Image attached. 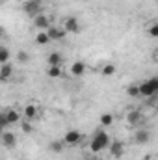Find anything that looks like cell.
<instances>
[{"label": "cell", "mask_w": 158, "mask_h": 160, "mask_svg": "<svg viewBox=\"0 0 158 160\" xmlns=\"http://www.w3.org/2000/svg\"><path fill=\"white\" fill-rule=\"evenodd\" d=\"M6 127H9V125H7V121H6V116H4V112H0V134H2V130H4Z\"/></svg>", "instance_id": "cell-26"}, {"label": "cell", "mask_w": 158, "mask_h": 160, "mask_svg": "<svg viewBox=\"0 0 158 160\" xmlns=\"http://www.w3.org/2000/svg\"><path fill=\"white\" fill-rule=\"evenodd\" d=\"M101 73H102V77H114L117 73V65L116 63H104L101 67Z\"/></svg>", "instance_id": "cell-17"}, {"label": "cell", "mask_w": 158, "mask_h": 160, "mask_svg": "<svg viewBox=\"0 0 158 160\" xmlns=\"http://www.w3.org/2000/svg\"><path fill=\"white\" fill-rule=\"evenodd\" d=\"M62 65H48L47 67V77L48 78H60L62 77Z\"/></svg>", "instance_id": "cell-18"}, {"label": "cell", "mask_w": 158, "mask_h": 160, "mask_svg": "<svg viewBox=\"0 0 158 160\" xmlns=\"http://www.w3.org/2000/svg\"><path fill=\"white\" fill-rule=\"evenodd\" d=\"M0 142H2V145L4 147H7V149H11V147H15V143H17V136L13 134V132H2L0 134Z\"/></svg>", "instance_id": "cell-12"}, {"label": "cell", "mask_w": 158, "mask_h": 160, "mask_svg": "<svg viewBox=\"0 0 158 160\" xmlns=\"http://www.w3.org/2000/svg\"><path fill=\"white\" fill-rule=\"evenodd\" d=\"M4 116H6L7 125H15V123H19V121H21V112H19V110H15V108L6 110V112H4Z\"/></svg>", "instance_id": "cell-15"}, {"label": "cell", "mask_w": 158, "mask_h": 160, "mask_svg": "<svg viewBox=\"0 0 158 160\" xmlns=\"http://www.w3.org/2000/svg\"><path fill=\"white\" fill-rule=\"evenodd\" d=\"M110 136H108V132H104V130H97L95 134H93V138H91V142H89V151L93 153V155H97V153H101V151H104L108 145H110Z\"/></svg>", "instance_id": "cell-1"}, {"label": "cell", "mask_w": 158, "mask_h": 160, "mask_svg": "<svg viewBox=\"0 0 158 160\" xmlns=\"http://www.w3.org/2000/svg\"><path fill=\"white\" fill-rule=\"evenodd\" d=\"M48 43H50V39H48L47 32H39V34L36 36V45H39V47H43V45H48Z\"/></svg>", "instance_id": "cell-22"}, {"label": "cell", "mask_w": 158, "mask_h": 160, "mask_svg": "<svg viewBox=\"0 0 158 160\" xmlns=\"http://www.w3.org/2000/svg\"><path fill=\"white\" fill-rule=\"evenodd\" d=\"M86 160H101L99 157H89V158H86Z\"/></svg>", "instance_id": "cell-28"}, {"label": "cell", "mask_w": 158, "mask_h": 160, "mask_svg": "<svg viewBox=\"0 0 158 160\" xmlns=\"http://www.w3.org/2000/svg\"><path fill=\"white\" fill-rule=\"evenodd\" d=\"M138 91H140V97H143V99H149V97L156 95L158 93V77H151L145 82H140L138 84Z\"/></svg>", "instance_id": "cell-2"}, {"label": "cell", "mask_w": 158, "mask_h": 160, "mask_svg": "<svg viewBox=\"0 0 158 160\" xmlns=\"http://www.w3.org/2000/svg\"><path fill=\"white\" fill-rule=\"evenodd\" d=\"M13 77V65L7 62V63H2L0 65V82H7V80Z\"/></svg>", "instance_id": "cell-14"}, {"label": "cell", "mask_w": 158, "mask_h": 160, "mask_svg": "<svg viewBox=\"0 0 158 160\" xmlns=\"http://www.w3.org/2000/svg\"><path fill=\"white\" fill-rule=\"evenodd\" d=\"M45 32H47V36H48V39L50 41H62L65 36H67L65 30H63L62 26H52V24H50Z\"/></svg>", "instance_id": "cell-5"}, {"label": "cell", "mask_w": 158, "mask_h": 160, "mask_svg": "<svg viewBox=\"0 0 158 160\" xmlns=\"http://www.w3.org/2000/svg\"><path fill=\"white\" fill-rule=\"evenodd\" d=\"M71 75L73 77H84L86 75V71H87V65H86V62H82V60H77V62H73L71 63Z\"/></svg>", "instance_id": "cell-8"}, {"label": "cell", "mask_w": 158, "mask_h": 160, "mask_svg": "<svg viewBox=\"0 0 158 160\" xmlns=\"http://www.w3.org/2000/svg\"><path fill=\"white\" fill-rule=\"evenodd\" d=\"M110 155L114 157V158H121L123 157V153H125V145H123V142H119V140H114V142H110Z\"/></svg>", "instance_id": "cell-9"}, {"label": "cell", "mask_w": 158, "mask_h": 160, "mask_svg": "<svg viewBox=\"0 0 158 160\" xmlns=\"http://www.w3.org/2000/svg\"><path fill=\"white\" fill-rule=\"evenodd\" d=\"M2 36H4V30H2V26H0V38H2Z\"/></svg>", "instance_id": "cell-29"}, {"label": "cell", "mask_w": 158, "mask_h": 160, "mask_svg": "<svg viewBox=\"0 0 158 160\" xmlns=\"http://www.w3.org/2000/svg\"><path fill=\"white\" fill-rule=\"evenodd\" d=\"M126 95H128V97H132V99H138V97H140L138 84H132V86H128V88H126Z\"/></svg>", "instance_id": "cell-23"}, {"label": "cell", "mask_w": 158, "mask_h": 160, "mask_svg": "<svg viewBox=\"0 0 158 160\" xmlns=\"http://www.w3.org/2000/svg\"><path fill=\"white\" fill-rule=\"evenodd\" d=\"M141 121H143V116H141L140 110H128V114H126V123H128V127L140 125Z\"/></svg>", "instance_id": "cell-10"}, {"label": "cell", "mask_w": 158, "mask_h": 160, "mask_svg": "<svg viewBox=\"0 0 158 160\" xmlns=\"http://www.w3.org/2000/svg\"><path fill=\"white\" fill-rule=\"evenodd\" d=\"M28 60V54H24V52H19V62H26Z\"/></svg>", "instance_id": "cell-27"}, {"label": "cell", "mask_w": 158, "mask_h": 160, "mask_svg": "<svg viewBox=\"0 0 158 160\" xmlns=\"http://www.w3.org/2000/svg\"><path fill=\"white\" fill-rule=\"evenodd\" d=\"M9 60H11V52H9V48L0 47V65H2V63H7Z\"/></svg>", "instance_id": "cell-21"}, {"label": "cell", "mask_w": 158, "mask_h": 160, "mask_svg": "<svg viewBox=\"0 0 158 160\" xmlns=\"http://www.w3.org/2000/svg\"><path fill=\"white\" fill-rule=\"evenodd\" d=\"M48 147H50V151H52V153H56V155H60V153L63 151V147H65V143H63L62 140H56V142H52V143H50Z\"/></svg>", "instance_id": "cell-20"}, {"label": "cell", "mask_w": 158, "mask_h": 160, "mask_svg": "<svg viewBox=\"0 0 158 160\" xmlns=\"http://www.w3.org/2000/svg\"><path fill=\"white\" fill-rule=\"evenodd\" d=\"M149 36H151L153 39H156L158 38V24L156 22H153V24L149 26Z\"/></svg>", "instance_id": "cell-25"}, {"label": "cell", "mask_w": 158, "mask_h": 160, "mask_svg": "<svg viewBox=\"0 0 158 160\" xmlns=\"http://www.w3.org/2000/svg\"><path fill=\"white\" fill-rule=\"evenodd\" d=\"M149 140H151V132L147 130V128H140L136 134H134V142L138 143V145H143V143H149Z\"/></svg>", "instance_id": "cell-11"}, {"label": "cell", "mask_w": 158, "mask_h": 160, "mask_svg": "<svg viewBox=\"0 0 158 160\" xmlns=\"http://www.w3.org/2000/svg\"><path fill=\"white\" fill-rule=\"evenodd\" d=\"M63 63V56L60 54V52H50L48 56H47V65H62Z\"/></svg>", "instance_id": "cell-16"}, {"label": "cell", "mask_w": 158, "mask_h": 160, "mask_svg": "<svg viewBox=\"0 0 158 160\" xmlns=\"http://www.w3.org/2000/svg\"><path fill=\"white\" fill-rule=\"evenodd\" d=\"M22 9H24L28 15L36 17V15L39 13V0H28V2H24V4H22Z\"/></svg>", "instance_id": "cell-13"}, {"label": "cell", "mask_w": 158, "mask_h": 160, "mask_svg": "<svg viewBox=\"0 0 158 160\" xmlns=\"http://www.w3.org/2000/svg\"><path fill=\"white\" fill-rule=\"evenodd\" d=\"M63 30H65V34H77L80 32V22L77 17H65L63 19V26H62Z\"/></svg>", "instance_id": "cell-4"}, {"label": "cell", "mask_w": 158, "mask_h": 160, "mask_svg": "<svg viewBox=\"0 0 158 160\" xmlns=\"http://www.w3.org/2000/svg\"><path fill=\"white\" fill-rule=\"evenodd\" d=\"M39 114H41V108L37 106V104H26L24 108H22V116H24V119L26 121H32V119H36V118H39Z\"/></svg>", "instance_id": "cell-6"}, {"label": "cell", "mask_w": 158, "mask_h": 160, "mask_svg": "<svg viewBox=\"0 0 158 160\" xmlns=\"http://www.w3.org/2000/svg\"><path fill=\"white\" fill-rule=\"evenodd\" d=\"M34 26H36L39 32H45V30L50 26V19H48V15H45V13H37V15L34 17Z\"/></svg>", "instance_id": "cell-7"}, {"label": "cell", "mask_w": 158, "mask_h": 160, "mask_svg": "<svg viewBox=\"0 0 158 160\" xmlns=\"http://www.w3.org/2000/svg\"><path fill=\"white\" fill-rule=\"evenodd\" d=\"M62 142H63L65 145H69V147H75V145H78L80 142H82V132H80V130H67V132L63 134Z\"/></svg>", "instance_id": "cell-3"}, {"label": "cell", "mask_w": 158, "mask_h": 160, "mask_svg": "<svg viewBox=\"0 0 158 160\" xmlns=\"http://www.w3.org/2000/svg\"><path fill=\"white\" fill-rule=\"evenodd\" d=\"M114 121H116L114 114H102V116H101V119H99V125H101V127H112V125H114Z\"/></svg>", "instance_id": "cell-19"}, {"label": "cell", "mask_w": 158, "mask_h": 160, "mask_svg": "<svg viewBox=\"0 0 158 160\" xmlns=\"http://www.w3.org/2000/svg\"><path fill=\"white\" fill-rule=\"evenodd\" d=\"M21 130H22L24 134H32V130H34V127L30 125V121H22V125H21Z\"/></svg>", "instance_id": "cell-24"}]
</instances>
